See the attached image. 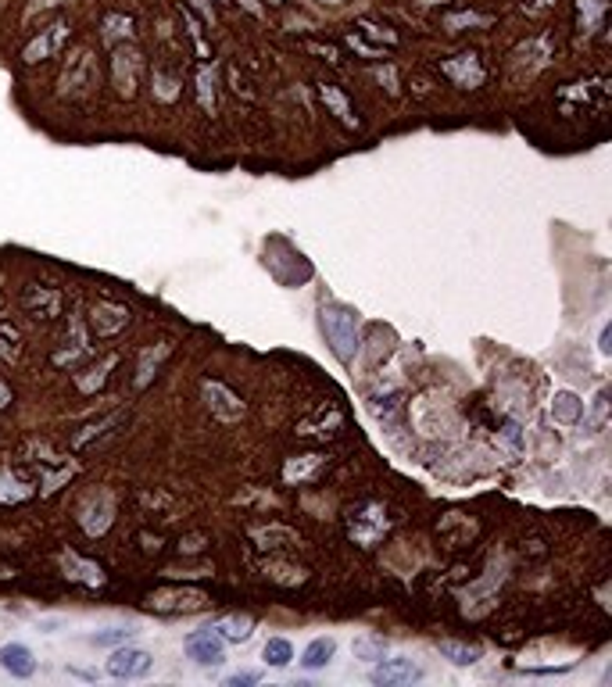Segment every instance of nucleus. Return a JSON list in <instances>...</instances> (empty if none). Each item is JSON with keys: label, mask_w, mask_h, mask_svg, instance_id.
Returning a JSON list of instances; mask_svg holds the SVG:
<instances>
[{"label": "nucleus", "mask_w": 612, "mask_h": 687, "mask_svg": "<svg viewBox=\"0 0 612 687\" xmlns=\"http://www.w3.org/2000/svg\"><path fill=\"white\" fill-rule=\"evenodd\" d=\"M322 333L340 362H351L358 351V311L348 304H322Z\"/></svg>", "instance_id": "obj_1"}, {"label": "nucleus", "mask_w": 612, "mask_h": 687, "mask_svg": "<svg viewBox=\"0 0 612 687\" xmlns=\"http://www.w3.org/2000/svg\"><path fill=\"white\" fill-rule=\"evenodd\" d=\"M154 670V659L147 648H115L111 659H107V677L115 681H144L147 673Z\"/></svg>", "instance_id": "obj_2"}, {"label": "nucleus", "mask_w": 612, "mask_h": 687, "mask_svg": "<svg viewBox=\"0 0 612 687\" xmlns=\"http://www.w3.org/2000/svg\"><path fill=\"white\" fill-rule=\"evenodd\" d=\"M187 655L198 663V666H218L226 659V645L215 630H198L187 637Z\"/></svg>", "instance_id": "obj_3"}, {"label": "nucleus", "mask_w": 612, "mask_h": 687, "mask_svg": "<svg viewBox=\"0 0 612 687\" xmlns=\"http://www.w3.org/2000/svg\"><path fill=\"white\" fill-rule=\"evenodd\" d=\"M369 677H373V684L394 687V684H412V681H419L422 670H419L412 659H405V655H394V659H380V666H376Z\"/></svg>", "instance_id": "obj_4"}, {"label": "nucleus", "mask_w": 612, "mask_h": 687, "mask_svg": "<svg viewBox=\"0 0 612 687\" xmlns=\"http://www.w3.org/2000/svg\"><path fill=\"white\" fill-rule=\"evenodd\" d=\"M0 670L11 673L14 681H29L36 673V655L25 645H18V641L0 645Z\"/></svg>", "instance_id": "obj_5"}, {"label": "nucleus", "mask_w": 612, "mask_h": 687, "mask_svg": "<svg viewBox=\"0 0 612 687\" xmlns=\"http://www.w3.org/2000/svg\"><path fill=\"white\" fill-rule=\"evenodd\" d=\"M444 72L459 83V87H477L484 79V69L477 65V54H459L451 61H444Z\"/></svg>", "instance_id": "obj_6"}, {"label": "nucleus", "mask_w": 612, "mask_h": 687, "mask_svg": "<svg viewBox=\"0 0 612 687\" xmlns=\"http://www.w3.org/2000/svg\"><path fill=\"white\" fill-rule=\"evenodd\" d=\"M333 652H337V641H333V637H315V641H308L305 655H301V666H305L308 673L326 670L329 659H333Z\"/></svg>", "instance_id": "obj_7"}, {"label": "nucleus", "mask_w": 612, "mask_h": 687, "mask_svg": "<svg viewBox=\"0 0 612 687\" xmlns=\"http://www.w3.org/2000/svg\"><path fill=\"white\" fill-rule=\"evenodd\" d=\"M251 630H255V619H251V616H229V619L215 623V634H218L222 641H247Z\"/></svg>", "instance_id": "obj_8"}, {"label": "nucleus", "mask_w": 612, "mask_h": 687, "mask_svg": "<svg viewBox=\"0 0 612 687\" xmlns=\"http://www.w3.org/2000/svg\"><path fill=\"white\" fill-rule=\"evenodd\" d=\"M437 648H440V655H444L448 663H455V666H473V663L480 659V648H477V645H459V641H440Z\"/></svg>", "instance_id": "obj_9"}, {"label": "nucleus", "mask_w": 612, "mask_h": 687, "mask_svg": "<svg viewBox=\"0 0 612 687\" xmlns=\"http://www.w3.org/2000/svg\"><path fill=\"white\" fill-rule=\"evenodd\" d=\"M204 394L218 397V401H211V404H215V408H218V415H226V419H233V415H240V412H244V404H240L233 394L226 391L222 384H204Z\"/></svg>", "instance_id": "obj_10"}, {"label": "nucleus", "mask_w": 612, "mask_h": 687, "mask_svg": "<svg viewBox=\"0 0 612 687\" xmlns=\"http://www.w3.org/2000/svg\"><path fill=\"white\" fill-rule=\"evenodd\" d=\"M262 655H265V663H269V666L283 670V666H287V663L294 659V648H291V641H283V637H269V641H265V652H262Z\"/></svg>", "instance_id": "obj_11"}, {"label": "nucleus", "mask_w": 612, "mask_h": 687, "mask_svg": "<svg viewBox=\"0 0 612 687\" xmlns=\"http://www.w3.org/2000/svg\"><path fill=\"white\" fill-rule=\"evenodd\" d=\"M555 419L559 422H577L580 419V412H584V401H577L573 394H555Z\"/></svg>", "instance_id": "obj_12"}, {"label": "nucleus", "mask_w": 612, "mask_h": 687, "mask_svg": "<svg viewBox=\"0 0 612 687\" xmlns=\"http://www.w3.org/2000/svg\"><path fill=\"white\" fill-rule=\"evenodd\" d=\"M65 566L79 570V573H69V577H76V580H83V584H104L101 566H94V562H83V559H76V555H65Z\"/></svg>", "instance_id": "obj_13"}, {"label": "nucleus", "mask_w": 612, "mask_h": 687, "mask_svg": "<svg viewBox=\"0 0 612 687\" xmlns=\"http://www.w3.org/2000/svg\"><path fill=\"white\" fill-rule=\"evenodd\" d=\"M384 652H387V641H384V637H358V641H355V655L366 659V663L384 659Z\"/></svg>", "instance_id": "obj_14"}, {"label": "nucleus", "mask_w": 612, "mask_h": 687, "mask_svg": "<svg viewBox=\"0 0 612 687\" xmlns=\"http://www.w3.org/2000/svg\"><path fill=\"white\" fill-rule=\"evenodd\" d=\"M25 494H29V487H25L22 480H14L11 469L0 466V501H22Z\"/></svg>", "instance_id": "obj_15"}, {"label": "nucleus", "mask_w": 612, "mask_h": 687, "mask_svg": "<svg viewBox=\"0 0 612 687\" xmlns=\"http://www.w3.org/2000/svg\"><path fill=\"white\" fill-rule=\"evenodd\" d=\"M602 11H606V0H580V29L591 32L598 25Z\"/></svg>", "instance_id": "obj_16"}, {"label": "nucleus", "mask_w": 612, "mask_h": 687, "mask_svg": "<svg viewBox=\"0 0 612 687\" xmlns=\"http://www.w3.org/2000/svg\"><path fill=\"white\" fill-rule=\"evenodd\" d=\"M322 100H326V104H329V107L337 111V118H340L344 125H355V118H351V107H348V100L340 97V94H337L333 87H322Z\"/></svg>", "instance_id": "obj_17"}, {"label": "nucleus", "mask_w": 612, "mask_h": 687, "mask_svg": "<svg viewBox=\"0 0 612 687\" xmlns=\"http://www.w3.org/2000/svg\"><path fill=\"white\" fill-rule=\"evenodd\" d=\"M133 637V630H125V627H115V630H104V634H94L90 641L94 645H125Z\"/></svg>", "instance_id": "obj_18"}, {"label": "nucleus", "mask_w": 612, "mask_h": 687, "mask_svg": "<svg viewBox=\"0 0 612 687\" xmlns=\"http://www.w3.org/2000/svg\"><path fill=\"white\" fill-rule=\"evenodd\" d=\"M0 355L4 358H18V333L11 326H0Z\"/></svg>", "instance_id": "obj_19"}, {"label": "nucleus", "mask_w": 612, "mask_h": 687, "mask_svg": "<svg viewBox=\"0 0 612 687\" xmlns=\"http://www.w3.org/2000/svg\"><path fill=\"white\" fill-rule=\"evenodd\" d=\"M258 681H262V673L247 670V673H233V677H226V687H247V684H258Z\"/></svg>", "instance_id": "obj_20"}, {"label": "nucleus", "mask_w": 612, "mask_h": 687, "mask_svg": "<svg viewBox=\"0 0 612 687\" xmlns=\"http://www.w3.org/2000/svg\"><path fill=\"white\" fill-rule=\"evenodd\" d=\"M7 401H11V391H7V384H4V380H0V408H4V404H7Z\"/></svg>", "instance_id": "obj_21"}]
</instances>
